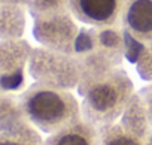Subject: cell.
I'll return each instance as SVG.
<instances>
[{"label": "cell", "instance_id": "8fae6325", "mask_svg": "<svg viewBox=\"0 0 152 145\" xmlns=\"http://www.w3.org/2000/svg\"><path fill=\"white\" fill-rule=\"evenodd\" d=\"M26 29L23 6L2 3V40L20 39Z\"/></svg>", "mask_w": 152, "mask_h": 145}, {"label": "cell", "instance_id": "9a60e30c", "mask_svg": "<svg viewBox=\"0 0 152 145\" xmlns=\"http://www.w3.org/2000/svg\"><path fill=\"white\" fill-rule=\"evenodd\" d=\"M145 145H152V135H151V136L145 141Z\"/></svg>", "mask_w": 152, "mask_h": 145}, {"label": "cell", "instance_id": "6da1fadb", "mask_svg": "<svg viewBox=\"0 0 152 145\" xmlns=\"http://www.w3.org/2000/svg\"><path fill=\"white\" fill-rule=\"evenodd\" d=\"M78 88L82 96V118L99 129L119 121L134 96L133 81L125 70L118 67L81 79Z\"/></svg>", "mask_w": 152, "mask_h": 145}, {"label": "cell", "instance_id": "30bf717a", "mask_svg": "<svg viewBox=\"0 0 152 145\" xmlns=\"http://www.w3.org/2000/svg\"><path fill=\"white\" fill-rule=\"evenodd\" d=\"M119 123L124 126V129H127L128 132L142 138L143 141H146L152 135V126H151L146 105H145V100H143L140 91L134 93V96L131 97L122 117L119 118Z\"/></svg>", "mask_w": 152, "mask_h": 145}, {"label": "cell", "instance_id": "277c9868", "mask_svg": "<svg viewBox=\"0 0 152 145\" xmlns=\"http://www.w3.org/2000/svg\"><path fill=\"white\" fill-rule=\"evenodd\" d=\"M33 32L36 39L46 48L75 54V45L79 33L70 11L36 17Z\"/></svg>", "mask_w": 152, "mask_h": 145}, {"label": "cell", "instance_id": "8992f818", "mask_svg": "<svg viewBox=\"0 0 152 145\" xmlns=\"http://www.w3.org/2000/svg\"><path fill=\"white\" fill-rule=\"evenodd\" d=\"M127 0H70L72 15L91 27L109 29L122 23Z\"/></svg>", "mask_w": 152, "mask_h": 145}, {"label": "cell", "instance_id": "5b68a950", "mask_svg": "<svg viewBox=\"0 0 152 145\" xmlns=\"http://www.w3.org/2000/svg\"><path fill=\"white\" fill-rule=\"evenodd\" d=\"M33 49L20 39L2 40L0 69H2V93H17L26 87V64L30 61Z\"/></svg>", "mask_w": 152, "mask_h": 145}, {"label": "cell", "instance_id": "5bb4252c", "mask_svg": "<svg viewBox=\"0 0 152 145\" xmlns=\"http://www.w3.org/2000/svg\"><path fill=\"white\" fill-rule=\"evenodd\" d=\"M140 94H142V97L145 100L148 117H149V121H151V126H152V82L149 85H146L145 88H142L140 90Z\"/></svg>", "mask_w": 152, "mask_h": 145}, {"label": "cell", "instance_id": "3957f363", "mask_svg": "<svg viewBox=\"0 0 152 145\" xmlns=\"http://www.w3.org/2000/svg\"><path fill=\"white\" fill-rule=\"evenodd\" d=\"M28 72L36 82L64 90L78 87L82 77L79 58L49 48L33 49Z\"/></svg>", "mask_w": 152, "mask_h": 145}, {"label": "cell", "instance_id": "ba28073f", "mask_svg": "<svg viewBox=\"0 0 152 145\" xmlns=\"http://www.w3.org/2000/svg\"><path fill=\"white\" fill-rule=\"evenodd\" d=\"M45 145H100V129L81 118L45 139Z\"/></svg>", "mask_w": 152, "mask_h": 145}, {"label": "cell", "instance_id": "52a82bcc", "mask_svg": "<svg viewBox=\"0 0 152 145\" xmlns=\"http://www.w3.org/2000/svg\"><path fill=\"white\" fill-rule=\"evenodd\" d=\"M122 26L139 42H152V0H127Z\"/></svg>", "mask_w": 152, "mask_h": 145}, {"label": "cell", "instance_id": "7a4b0ae2", "mask_svg": "<svg viewBox=\"0 0 152 145\" xmlns=\"http://www.w3.org/2000/svg\"><path fill=\"white\" fill-rule=\"evenodd\" d=\"M24 117L42 133H55L82 118V106L70 90L34 82L20 93Z\"/></svg>", "mask_w": 152, "mask_h": 145}, {"label": "cell", "instance_id": "7c38bea8", "mask_svg": "<svg viewBox=\"0 0 152 145\" xmlns=\"http://www.w3.org/2000/svg\"><path fill=\"white\" fill-rule=\"evenodd\" d=\"M100 145H145V141L116 121L100 129Z\"/></svg>", "mask_w": 152, "mask_h": 145}, {"label": "cell", "instance_id": "4fadbf2b", "mask_svg": "<svg viewBox=\"0 0 152 145\" xmlns=\"http://www.w3.org/2000/svg\"><path fill=\"white\" fill-rule=\"evenodd\" d=\"M137 70L142 79L152 81V42L145 45L137 60Z\"/></svg>", "mask_w": 152, "mask_h": 145}, {"label": "cell", "instance_id": "9c48e42d", "mask_svg": "<svg viewBox=\"0 0 152 145\" xmlns=\"http://www.w3.org/2000/svg\"><path fill=\"white\" fill-rule=\"evenodd\" d=\"M0 145H45L40 130L27 118L0 124Z\"/></svg>", "mask_w": 152, "mask_h": 145}]
</instances>
